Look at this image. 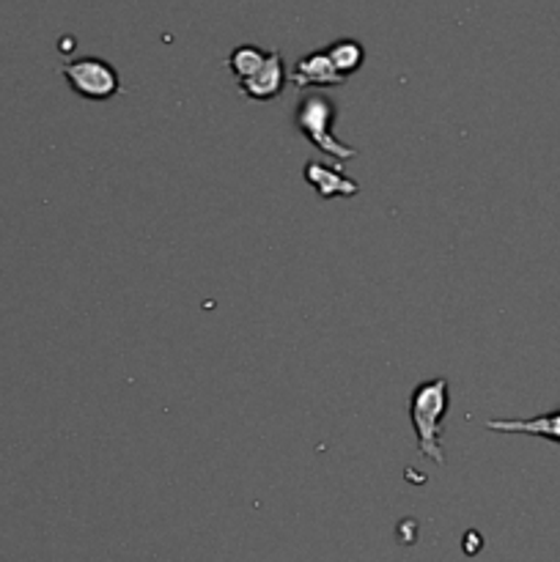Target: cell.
<instances>
[{"mask_svg":"<svg viewBox=\"0 0 560 562\" xmlns=\"http://www.w3.org/2000/svg\"><path fill=\"white\" fill-rule=\"evenodd\" d=\"M450 406V384L448 379H428V382L417 384L410 395V423L415 428L417 450L426 456L428 461L443 467V426L448 417Z\"/></svg>","mask_w":560,"mask_h":562,"instance_id":"obj_1","label":"cell"},{"mask_svg":"<svg viewBox=\"0 0 560 562\" xmlns=\"http://www.w3.org/2000/svg\"><path fill=\"white\" fill-rule=\"evenodd\" d=\"M338 115L335 110V102L324 93H305V97L296 102L294 110V124L300 135H305L313 146L322 154L335 159H355L357 151L346 143H340L338 137L333 135V121Z\"/></svg>","mask_w":560,"mask_h":562,"instance_id":"obj_2","label":"cell"},{"mask_svg":"<svg viewBox=\"0 0 560 562\" xmlns=\"http://www.w3.org/2000/svg\"><path fill=\"white\" fill-rule=\"evenodd\" d=\"M60 75L66 77L71 91L77 97L88 99V102H108V99H113L121 91V77L113 69V64L102 58H91V55L66 60L60 66Z\"/></svg>","mask_w":560,"mask_h":562,"instance_id":"obj_3","label":"cell"},{"mask_svg":"<svg viewBox=\"0 0 560 562\" xmlns=\"http://www.w3.org/2000/svg\"><path fill=\"white\" fill-rule=\"evenodd\" d=\"M289 80L291 86H296L302 91V88H335L344 82V77L335 71L327 49H313V53L302 55V58L296 60Z\"/></svg>","mask_w":560,"mask_h":562,"instance_id":"obj_4","label":"cell"},{"mask_svg":"<svg viewBox=\"0 0 560 562\" xmlns=\"http://www.w3.org/2000/svg\"><path fill=\"white\" fill-rule=\"evenodd\" d=\"M236 86L253 102H272L275 97H280V91L285 86V66L280 53H269L261 69L253 77H247V80L236 82Z\"/></svg>","mask_w":560,"mask_h":562,"instance_id":"obj_5","label":"cell"},{"mask_svg":"<svg viewBox=\"0 0 560 562\" xmlns=\"http://www.w3.org/2000/svg\"><path fill=\"white\" fill-rule=\"evenodd\" d=\"M486 428L497 434H522V437H538L560 445V409L544 412L536 417H522V420H489Z\"/></svg>","mask_w":560,"mask_h":562,"instance_id":"obj_6","label":"cell"},{"mask_svg":"<svg viewBox=\"0 0 560 562\" xmlns=\"http://www.w3.org/2000/svg\"><path fill=\"white\" fill-rule=\"evenodd\" d=\"M305 181L318 192L322 198H351L360 192V184L340 170L327 168L324 162H307L305 165Z\"/></svg>","mask_w":560,"mask_h":562,"instance_id":"obj_7","label":"cell"},{"mask_svg":"<svg viewBox=\"0 0 560 562\" xmlns=\"http://www.w3.org/2000/svg\"><path fill=\"white\" fill-rule=\"evenodd\" d=\"M327 55L329 60H333L335 71H338L344 80L355 75V71H360L362 60H366V49H362V44L357 42V38H338V42L329 44Z\"/></svg>","mask_w":560,"mask_h":562,"instance_id":"obj_8","label":"cell"},{"mask_svg":"<svg viewBox=\"0 0 560 562\" xmlns=\"http://www.w3.org/2000/svg\"><path fill=\"white\" fill-rule=\"evenodd\" d=\"M267 49L256 47V44H239V47L231 49L228 55V69L231 75L236 77V82L247 80V77L256 75L258 69L264 66V60H267Z\"/></svg>","mask_w":560,"mask_h":562,"instance_id":"obj_9","label":"cell"}]
</instances>
